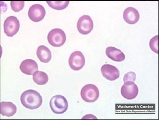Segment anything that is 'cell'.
<instances>
[{"label":"cell","mask_w":159,"mask_h":120,"mask_svg":"<svg viewBox=\"0 0 159 120\" xmlns=\"http://www.w3.org/2000/svg\"><path fill=\"white\" fill-rule=\"evenodd\" d=\"M20 100L23 106L30 109H38L41 106L43 98L39 93L33 90H28L21 94Z\"/></svg>","instance_id":"obj_1"},{"label":"cell","mask_w":159,"mask_h":120,"mask_svg":"<svg viewBox=\"0 0 159 120\" xmlns=\"http://www.w3.org/2000/svg\"><path fill=\"white\" fill-rule=\"evenodd\" d=\"M50 105L52 111L54 113L63 114L68 108V103L66 98L61 95H57L51 98Z\"/></svg>","instance_id":"obj_2"},{"label":"cell","mask_w":159,"mask_h":120,"mask_svg":"<svg viewBox=\"0 0 159 120\" xmlns=\"http://www.w3.org/2000/svg\"><path fill=\"white\" fill-rule=\"evenodd\" d=\"M48 40L49 44L53 47H61L66 41V33L61 29H53L48 35Z\"/></svg>","instance_id":"obj_3"},{"label":"cell","mask_w":159,"mask_h":120,"mask_svg":"<svg viewBox=\"0 0 159 120\" xmlns=\"http://www.w3.org/2000/svg\"><path fill=\"white\" fill-rule=\"evenodd\" d=\"M82 99L87 102H95L99 98V89L94 85L89 84L85 85L81 91Z\"/></svg>","instance_id":"obj_4"},{"label":"cell","mask_w":159,"mask_h":120,"mask_svg":"<svg viewBox=\"0 0 159 120\" xmlns=\"http://www.w3.org/2000/svg\"><path fill=\"white\" fill-rule=\"evenodd\" d=\"M20 27L19 21L14 16L8 17L4 22V32L8 37H12L16 34L19 30Z\"/></svg>","instance_id":"obj_5"},{"label":"cell","mask_w":159,"mask_h":120,"mask_svg":"<svg viewBox=\"0 0 159 120\" xmlns=\"http://www.w3.org/2000/svg\"><path fill=\"white\" fill-rule=\"evenodd\" d=\"M121 93L125 99L129 100L134 99L138 95V87L134 82L128 81L125 82L121 88Z\"/></svg>","instance_id":"obj_6"},{"label":"cell","mask_w":159,"mask_h":120,"mask_svg":"<svg viewBox=\"0 0 159 120\" xmlns=\"http://www.w3.org/2000/svg\"><path fill=\"white\" fill-rule=\"evenodd\" d=\"M77 28L80 33L86 35L90 33L93 28V23L89 15L82 16L78 20Z\"/></svg>","instance_id":"obj_7"},{"label":"cell","mask_w":159,"mask_h":120,"mask_svg":"<svg viewBox=\"0 0 159 120\" xmlns=\"http://www.w3.org/2000/svg\"><path fill=\"white\" fill-rule=\"evenodd\" d=\"M69 63L71 69L74 70H79L84 66L85 59L81 52L75 51L69 57Z\"/></svg>","instance_id":"obj_8"},{"label":"cell","mask_w":159,"mask_h":120,"mask_svg":"<svg viewBox=\"0 0 159 120\" xmlns=\"http://www.w3.org/2000/svg\"><path fill=\"white\" fill-rule=\"evenodd\" d=\"M29 18L34 22H39L42 20L46 15L45 9L43 6L40 4H34L29 8Z\"/></svg>","instance_id":"obj_9"},{"label":"cell","mask_w":159,"mask_h":120,"mask_svg":"<svg viewBox=\"0 0 159 120\" xmlns=\"http://www.w3.org/2000/svg\"><path fill=\"white\" fill-rule=\"evenodd\" d=\"M102 76L110 81H115L120 77V71L116 67L112 65L105 64L101 68Z\"/></svg>","instance_id":"obj_10"},{"label":"cell","mask_w":159,"mask_h":120,"mask_svg":"<svg viewBox=\"0 0 159 120\" xmlns=\"http://www.w3.org/2000/svg\"><path fill=\"white\" fill-rule=\"evenodd\" d=\"M20 70L25 74L32 75L38 70V65L36 62L31 59H27L20 64Z\"/></svg>","instance_id":"obj_11"},{"label":"cell","mask_w":159,"mask_h":120,"mask_svg":"<svg viewBox=\"0 0 159 120\" xmlns=\"http://www.w3.org/2000/svg\"><path fill=\"white\" fill-rule=\"evenodd\" d=\"M123 18L125 22L129 24H134L138 22L140 18L139 12L136 8L128 7L123 13Z\"/></svg>","instance_id":"obj_12"},{"label":"cell","mask_w":159,"mask_h":120,"mask_svg":"<svg viewBox=\"0 0 159 120\" xmlns=\"http://www.w3.org/2000/svg\"><path fill=\"white\" fill-rule=\"evenodd\" d=\"M106 54L110 59L116 62L123 61L125 58V54L120 50L112 46L107 47Z\"/></svg>","instance_id":"obj_13"},{"label":"cell","mask_w":159,"mask_h":120,"mask_svg":"<svg viewBox=\"0 0 159 120\" xmlns=\"http://www.w3.org/2000/svg\"><path fill=\"white\" fill-rule=\"evenodd\" d=\"M1 114L3 116H13L17 111V107L11 102H2L0 104Z\"/></svg>","instance_id":"obj_14"},{"label":"cell","mask_w":159,"mask_h":120,"mask_svg":"<svg viewBox=\"0 0 159 120\" xmlns=\"http://www.w3.org/2000/svg\"><path fill=\"white\" fill-rule=\"evenodd\" d=\"M37 55L38 58L42 63H48L52 58L51 51L44 45L40 46L38 47Z\"/></svg>","instance_id":"obj_15"},{"label":"cell","mask_w":159,"mask_h":120,"mask_svg":"<svg viewBox=\"0 0 159 120\" xmlns=\"http://www.w3.org/2000/svg\"><path fill=\"white\" fill-rule=\"evenodd\" d=\"M33 80L38 85H44L48 82V77L44 72L37 71L33 75Z\"/></svg>","instance_id":"obj_16"},{"label":"cell","mask_w":159,"mask_h":120,"mask_svg":"<svg viewBox=\"0 0 159 120\" xmlns=\"http://www.w3.org/2000/svg\"><path fill=\"white\" fill-rule=\"evenodd\" d=\"M48 5L53 9L62 10L68 6L69 1H47Z\"/></svg>","instance_id":"obj_17"},{"label":"cell","mask_w":159,"mask_h":120,"mask_svg":"<svg viewBox=\"0 0 159 120\" xmlns=\"http://www.w3.org/2000/svg\"><path fill=\"white\" fill-rule=\"evenodd\" d=\"M24 1H11V9L15 12H18L24 8Z\"/></svg>","instance_id":"obj_18"},{"label":"cell","mask_w":159,"mask_h":120,"mask_svg":"<svg viewBox=\"0 0 159 120\" xmlns=\"http://www.w3.org/2000/svg\"><path fill=\"white\" fill-rule=\"evenodd\" d=\"M158 35L155 36L150 40L149 45L152 50L155 53H158Z\"/></svg>","instance_id":"obj_19"},{"label":"cell","mask_w":159,"mask_h":120,"mask_svg":"<svg viewBox=\"0 0 159 120\" xmlns=\"http://www.w3.org/2000/svg\"><path fill=\"white\" fill-rule=\"evenodd\" d=\"M136 77V75L134 72H128L124 75V83L128 81H131V82H134L135 81Z\"/></svg>","instance_id":"obj_20"}]
</instances>
